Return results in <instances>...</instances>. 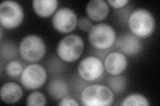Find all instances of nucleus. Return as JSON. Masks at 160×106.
I'll list each match as a JSON object with an SVG mask.
<instances>
[{
	"label": "nucleus",
	"instance_id": "1",
	"mask_svg": "<svg viewBox=\"0 0 160 106\" xmlns=\"http://www.w3.org/2000/svg\"><path fill=\"white\" fill-rule=\"evenodd\" d=\"M128 26L132 33L140 39H147L156 28V19L149 10L144 8L135 9L130 14Z\"/></svg>",
	"mask_w": 160,
	"mask_h": 106
},
{
	"label": "nucleus",
	"instance_id": "2",
	"mask_svg": "<svg viewBox=\"0 0 160 106\" xmlns=\"http://www.w3.org/2000/svg\"><path fill=\"white\" fill-rule=\"evenodd\" d=\"M113 99L112 90L102 84L88 85L81 95L82 103L86 106H108L113 103Z\"/></svg>",
	"mask_w": 160,
	"mask_h": 106
},
{
	"label": "nucleus",
	"instance_id": "3",
	"mask_svg": "<svg viewBox=\"0 0 160 106\" xmlns=\"http://www.w3.org/2000/svg\"><path fill=\"white\" fill-rule=\"evenodd\" d=\"M19 53L22 58L27 62H38L46 54V43L38 35H27L22 39L19 43Z\"/></svg>",
	"mask_w": 160,
	"mask_h": 106
},
{
	"label": "nucleus",
	"instance_id": "4",
	"mask_svg": "<svg viewBox=\"0 0 160 106\" xmlns=\"http://www.w3.org/2000/svg\"><path fill=\"white\" fill-rule=\"evenodd\" d=\"M89 41L92 46L99 50L111 48L116 41V32L113 27L107 23H98L88 32Z\"/></svg>",
	"mask_w": 160,
	"mask_h": 106
},
{
	"label": "nucleus",
	"instance_id": "5",
	"mask_svg": "<svg viewBox=\"0 0 160 106\" xmlns=\"http://www.w3.org/2000/svg\"><path fill=\"white\" fill-rule=\"evenodd\" d=\"M83 50V39L78 35L70 34L64 37L58 43L57 54L63 61L72 62L79 58Z\"/></svg>",
	"mask_w": 160,
	"mask_h": 106
},
{
	"label": "nucleus",
	"instance_id": "6",
	"mask_svg": "<svg viewBox=\"0 0 160 106\" xmlns=\"http://www.w3.org/2000/svg\"><path fill=\"white\" fill-rule=\"evenodd\" d=\"M23 8L14 1H5L0 5V23L2 27L12 29L18 27L23 20Z\"/></svg>",
	"mask_w": 160,
	"mask_h": 106
},
{
	"label": "nucleus",
	"instance_id": "7",
	"mask_svg": "<svg viewBox=\"0 0 160 106\" xmlns=\"http://www.w3.org/2000/svg\"><path fill=\"white\" fill-rule=\"evenodd\" d=\"M48 74L46 68L38 64H32L25 68L20 76L23 86L29 90H37L46 83Z\"/></svg>",
	"mask_w": 160,
	"mask_h": 106
},
{
	"label": "nucleus",
	"instance_id": "8",
	"mask_svg": "<svg viewBox=\"0 0 160 106\" xmlns=\"http://www.w3.org/2000/svg\"><path fill=\"white\" fill-rule=\"evenodd\" d=\"M104 65L99 58L89 56L82 60L78 64V72L83 80L93 82L102 76L104 72Z\"/></svg>",
	"mask_w": 160,
	"mask_h": 106
},
{
	"label": "nucleus",
	"instance_id": "9",
	"mask_svg": "<svg viewBox=\"0 0 160 106\" xmlns=\"http://www.w3.org/2000/svg\"><path fill=\"white\" fill-rule=\"evenodd\" d=\"M53 27L59 33H69L76 29L78 24L76 13L68 7L59 8L52 19Z\"/></svg>",
	"mask_w": 160,
	"mask_h": 106
},
{
	"label": "nucleus",
	"instance_id": "10",
	"mask_svg": "<svg viewBox=\"0 0 160 106\" xmlns=\"http://www.w3.org/2000/svg\"><path fill=\"white\" fill-rule=\"evenodd\" d=\"M115 44L119 52L127 56H136L141 52L142 48L139 39L129 33H125L119 35Z\"/></svg>",
	"mask_w": 160,
	"mask_h": 106
},
{
	"label": "nucleus",
	"instance_id": "11",
	"mask_svg": "<svg viewBox=\"0 0 160 106\" xmlns=\"http://www.w3.org/2000/svg\"><path fill=\"white\" fill-rule=\"evenodd\" d=\"M104 68L112 76H117L125 71L128 67V60L126 55L119 51L109 53L105 58Z\"/></svg>",
	"mask_w": 160,
	"mask_h": 106
},
{
	"label": "nucleus",
	"instance_id": "12",
	"mask_svg": "<svg viewBox=\"0 0 160 106\" xmlns=\"http://www.w3.org/2000/svg\"><path fill=\"white\" fill-rule=\"evenodd\" d=\"M86 11L91 21H101L108 17L109 7L104 0H92L87 4Z\"/></svg>",
	"mask_w": 160,
	"mask_h": 106
},
{
	"label": "nucleus",
	"instance_id": "13",
	"mask_svg": "<svg viewBox=\"0 0 160 106\" xmlns=\"http://www.w3.org/2000/svg\"><path fill=\"white\" fill-rule=\"evenodd\" d=\"M0 96L3 102L7 104L16 103L23 96V90L16 82H6L0 90Z\"/></svg>",
	"mask_w": 160,
	"mask_h": 106
},
{
	"label": "nucleus",
	"instance_id": "14",
	"mask_svg": "<svg viewBox=\"0 0 160 106\" xmlns=\"http://www.w3.org/2000/svg\"><path fill=\"white\" fill-rule=\"evenodd\" d=\"M58 6L57 0H34L33 7L39 17L46 18L56 12Z\"/></svg>",
	"mask_w": 160,
	"mask_h": 106
},
{
	"label": "nucleus",
	"instance_id": "15",
	"mask_svg": "<svg viewBox=\"0 0 160 106\" xmlns=\"http://www.w3.org/2000/svg\"><path fill=\"white\" fill-rule=\"evenodd\" d=\"M47 88L49 96L54 99H62L68 92L67 83L60 78H54L50 80Z\"/></svg>",
	"mask_w": 160,
	"mask_h": 106
},
{
	"label": "nucleus",
	"instance_id": "16",
	"mask_svg": "<svg viewBox=\"0 0 160 106\" xmlns=\"http://www.w3.org/2000/svg\"><path fill=\"white\" fill-rule=\"evenodd\" d=\"M123 106L136 105L148 106L150 105L148 99L144 95L140 94H132L125 98L120 104Z\"/></svg>",
	"mask_w": 160,
	"mask_h": 106
},
{
	"label": "nucleus",
	"instance_id": "17",
	"mask_svg": "<svg viewBox=\"0 0 160 106\" xmlns=\"http://www.w3.org/2000/svg\"><path fill=\"white\" fill-rule=\"evenodd\" d=\"M108 84L110 89L116 93L119 94L124 91L126 85V80L122 76H113V77L109 78Z\"/></svg>",
	"mask_w": 160,
	"mask_h": 106
},
{
	"label": "nucleus",
	"instance_id": "18",
	"mask_svg": "<svg viewBox=\"0 0 160 106\" xmlns=\"http://www.w3.org/2000/svg\"><path fill=\"white\" fill-rule=\"evenodd\" d=\"M17 47L10 41H6L1 43V57L6 60L13 59L17 56Z\"/></svg>",
	"mask_w": 160,
	"mask_h": 106
},
{
	"label": "nucleus",
	"instance_id": "19",
	"mask_svg": "<svg viewBox=\"0 0 160 106\" xmlns=\"http://www.w3.org/2000/svg\"><path fill=\"white\" fill-rule=\"evenodd\" d=\"M23 69V67L21 62L17 60H12L7 64L6 72L8 76L17 78L22 75Z\"/></svg>",
	"mask_w": 160,
	"mask_h": 106
},
{
	"label": "nucleus",
	"instance_id": "20",
	"mask_svg": "<svg viewBox=\"0 0 160 106\" xmlns=\"http://www.w3.org/2000/svg\"><path fill=\"white\" fill-rule=\"evenodd\" d=\"M28 105H46V98L45 95L39 91H34L30 93L26 99Z\"/></svg>",
	"mask_w": 160,
	"mask_h": 106
},
{
	"label": "nucleus",
	"instance_id": "21",
	"mask_svg": "<svg viewBox=\"0 0 160 106\" xmlns=\"http://www.w3.org/2000/svg\"><path fill=\"white\" fill-rule=\"evenodd\" d=\"M79 29L83 31L89 32V31L93 27V23L91 20L86 17H82L78 19V24Z\"/></svg>",
	"mask_w": 160,
	"mask_h": 106
},
{
	"label": "nucleus",
	"instance_id": "22",
	"mask_svg": "<svg viewBox=\"0 0 160 106\" xmlns=\"http://www.w3.org/2000/svg\"><path fill=\"white\" fill-rule=\"evenodd\" d=\"M129 2L128 0H108V3L114 8H121L124 7Z\"/></svg>",
	"mask_w": 160,
	"mask_h": 106
},
{
	"label": "nucleus",
	"instance_id": "23",
	"mask_svg": "<svg viewBox=\"0 0 160 106\" xmlns=\"http://www.w3.org/2000/svg\"><path fill=\"white\" fill-rule=\"evenodd\" d=\"M59 105H76L78 106L79 104L76 102V99L70 97H63L59 104Z\"/></svg>",
	"mask_w": 160,
	"mask_h": 106
},
{
	"label": "nucleus",
	"instance_id": "24",
	"mask_svg": "<svg viewBox=\"0 0 160 106\" xmlns=\"http://www.w3.org/2000/svg\"><path fill=\"white\" fill-rule=\"evenodd\" d=\"M3 39V30H2V27H1V40L2 41Z\"/></svg>",
	"mask_w": 160,
	"mask_h": 106
}]
</instances>
